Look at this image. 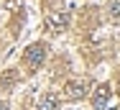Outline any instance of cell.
I'll list each match as a JSON object with an SVG mask.
<instances>
[{"label":"cell","mask_w":120,"mask_h":110,"mask_svg":"<svg viewBox=\"0 0 120 110\" xmlns=\"http://www.w3.org/2000/svg\"><path fill=\"white\" fill-rule=\"evenodd\" d=\"M44 56H46V46L44 44H33L31 49H28V54H26V62L31 67H38L41 62H44Z\"/></svg>","instance_id":"cell-1"},{"label":"cell","mask_w":120,"mask_h":110,"mask_svg":"<svg viewBox=\"0 0 120 110\" xmlns=\"http://www.w3.org/2000/svg\"><path fill=\"white\" fill-rule=\"evenodd\" d=\"M64 92H67V97H72V100L84 97V95H87V82H67Z\"/></svg>","instance_id":"cell-2"},{"label":"cell","mask_w":120,"mask_h":110,"mask_svg":"<svg viewBox=\"0 0 120 110\" xmlns=\"http://www.w3.org/2000/svg\"><path fill=\"white\" fill-rule=\"evenodd\" d=\"M107 97H110V85H102V87H97L95 92V108H105L107 105Z\"/></svg>","instance_id":"cell-3"},{"label":"cell","mask_w":120,"mask_h":110,"mask_svg":"<svg viewBox=\"0 0 120 110\" xmlns=\"http://www.w3.org/2000/svg\"><path fill=\"white\" fill-rule=\"evenodd\" d=\"M56 105H59V97H56L54 92H46V95L38 100V110H56Z\"/></svg>","instance_id":"cell-4"},{"label":"cell","mask_w":120,"mask_h":110,"mask_svg":"<svg viewBox=\"0 0 120 110\" xmlns=\"http://www.w3.org/2000/svg\"><path fill=\"white\" fill-rule=\"evenodd\" d=\"M110 16H112V18L120 16V0H112V3H110Z\"/></svg>","instance_id":"cell-5"},{"label":"cell","mask_w":120,"mask_h":110,"mask_svg":"<svg viewBox=\"0 0 120 110\" xmlns=\"http://www.w3.org/2000/svg\"><path fill=\"white\" fill-rule=\"evenodd\" d=\"M0 110H10V108H8V105H5V102H0Z\"/></svg>","instance_id":"cell-6"}]
</instances>
